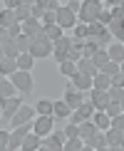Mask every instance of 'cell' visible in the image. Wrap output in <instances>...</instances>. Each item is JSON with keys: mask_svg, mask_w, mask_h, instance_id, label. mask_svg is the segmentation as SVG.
<instances>
[{"mask_svg": "<svg viewBox=\"0 0 124 151\" xmlns=\"http://www.w3.org/2000/svg\"><path fill=\"white\" fill-rule=\"evenodd\" d=\"M122 111H124V99H122Z\"/></svg>", "mask_w": 124, "mask_h": 151, "instance_id": "obj_57", "label": "cell"}, {"mask_svg": "<svg viewBox=\"0 0 124 151\" xmlns=\"http://www.w3.org/2000/svg\"><path fill=\"white\" fill-rule=\"evenodd\" d=\"M5 57V50H3V45H0V60H3Z\"/></svg>", "mask_w": 124, "mask_h": 151, "instance_id": "obj_54", "label": "cell"}, {"mask_svg": "<svg viewBox=\"0 0 124 151\" xmlns=\"http://www.w3.org/2000/svg\"><path fill=\"white\" fill-rule=\"evenodd\" d=\"M32 131V122H27V124H20V127H15L10 131V146L8 151H20L22 149V139Z\"/></svg>", "mask_w": 124, "mask_h": 151, "instance_id": "obj_4", "label": "cell"}, {"mask_svg": "<svg viewBox=\"0 0 124 151\" xmlns=\"http://www.w3.org/2000/svg\"><path fill=\"white\" fill-rule=\"evenodd\" d=\"M122 74H124V62H122Z\"/></svg>", "mask_w": 124, "mask_h": 151, "instance_id": "obj_58", "label": "cell"}, {"mask_svg": "<svg viewBox=\"0 0 124 151\" xmlns=\"http://www.w3.org/2000/svg\"><path fill=\"white\" fill-rule=\"evenodd\" d=\"M35 116H37L35 106H30V104H25V102H22V106L15 111V116L10 119V124H12V127H20V124H27V122H32Z\"/></svg>", "mask_w": 124, "mask_h": 151, "instance_id": "obj_11", "label": "cell"}, {"mask_svg": "<svg viewBox=\"0 0 124 151\" xmlns=\"http://www.w3.org/2000/svg\"><path fill=\"white\" fill-rule=\"evenodd\" d=\"M107 55H109V60H114V62H124V45L122 42H112V45L107 47Z\"/></svg>", "mask_w": 124, "mask_h": 151, "instance_id": "obj_22", "label": "cell"}, {"mask_svg": "<svg viewBox=\"0 0 124 151\" xmlns=\"http://www.w3.org/2000/svg\"><path fill=\"white\" fill-rule=\"evenodd\" d=\"M89 151H104V149H109V141H107V134L104 131H97V136L92 139V144L87 146Z\"/></svg>", "mask_w": 124, "mask_h": 151, "instance_id": "obj_21", "label": "cell"}, {"mask_svg": "<svg viewBox=\"0 0 124 151\" xmlns=\"http://www.w3.org/2000/svg\"><path fill=\"white\" fill-rule=\"evenodd\" d=\"M109 20H112V10H102L97 17V22H102V25H109Z\"/></svg>", "mask_w": 124, "mask_h": 151, "instance_id": "obj_45", "label": "cell"}, {"mask_svg": "<svg viewBox=\"0 0 124 151\" xmlns=\"http://www.w3.org/2000/svg\"><path fill=\"white\" fill-rule=\"evenodd\" d=\"M77 72H82V74H89V77H94V74L99 72V67L94 65V60H92V57H82V60H77Z\"/></svg>", "mask_w": 124, "mask_h": 151, "instance_id": "obj_18", "label": "cell"}, {"mask_svg": "<svg viewBox=\"0 0 124 151\" xmlns=\"http://www.w3.org/2000/svg\"><path fill=\"white\" fill-rule=\"evenodd\" d=\"M42 27H45V25H42V20H35V17H27V20L22 22V32H27L30 37H35Z\"/></svg>", "mask_w": 124, "mask_h": 151, "instance_id": "obj_19", "label": "cell"}, {"mask_svg": "<svg viewBox=\"0 0 124 151\" xmlns=\"http://www.w3.org/2000/svg\"><path fill=\"white\" fill-rule=\"evenodd\" d=\"M65 149V134L62 131H50L47 136H42L40 151H62Z\"/></svg>", "mask_w": 124, "mask_h": 151, "instance_id": "obj_5", "label": "cell"}, {"mask_svg": "<svg viewBox=\"0 0 124 151\" xmlns=\"http://www.w3.org/2000/svg\"><path fill=\"white\" fill-rule=\"evenodd\" d=\"M17 17H15V10L10 8H3L0 10V27H10V25H15Z\"/></svg>", "mask_w": 124, "mask_h": 151, "instance_id": "obj_26", "label": "cell"}, {"mask_svg": "<svg viewBox=\"0 0 124 151\" xmlns=\"http://www.w3.org/2000/svg\"><path fill=\"white\" fill-rule=\"evenodd\" d=\"M65 139H72V136H79V124H72V122H65V129H62Z\"/></svg>", "mask_w": 124, "mask_h": 151, "instance_id": "obj_37", "label": "cell"}, {"mask_svg": "<svg viewBox=\"0 0 124 151\" xmlns=\"http://www.w3.org/2000/svg\"><path fill=\"white\" fill-rule=\"evenodd\" d=\"M119 149H122V151H124V139H122V144H119Z\"/></svg>", "mask_w": 124, "mask_h": 151, "instance_id": "obj_55", "label": "cell"}, {"mask_svg": "<svg viewBox=\"0 0 124 151\" xmlns=\"http://www.w3.org/2000/svg\"><path fill=\"white\" fill-rule=\"evenodd\" d=\"M72 42H74V37H65V35H62L60 40H55V50H52V57H55V62H57V65L67 60V52H70Z\"/></svg>", "mask_w": 124, "mask_h": 151, "instance_id": "obj_10", "label": "cell"}, {"mask_svg": "<svg viewBox=\"0 0 124 151\" xmlns=\"http://www.w3.org/2000/svg\"><path fill=\"white\" fill-rule=\"evenodd\" d=\"M112 127L119 129V131H124V111H119L117 116H112Z\"/></svg>", "mask_w": 124, "mask_h": 151, "instance_id": "obj_43", "label": "cell"}, {"mask_svg": "<svg viewBox=\"0 0 124 151\" xmlns=\"http://www.w3.org/2000/svg\"><path fill=\"white\" fill-rule=\"evenodd\" d=\"M109 87H112V77H109L107 72L99 70V72L94 74V89H104V92H107Z\"/></svg>", "mask_w": 124, "mask_h": 151, "instance_id": "obj_24", "label": "cell"}, {"mask_svg": "<svg viewBox=\"0 0 124 151\" xmlns=\"http://www.w3.org/2000/svg\"><path fill=\"white\" fill-rule=\"evenodd\" d=\"M92 122L97 124V129H99V131H107V129L112 127V116H109L104 109H94V114H92Z\"/></svg>", "mask_w": 124, "mask_h": 151, "instance_id": "obj_16", "label": "cell"}, {"mask_svg": "<svg viewBox=\"0 0 124 151\" xmlns=\"http://www.w3.org/2000/svg\"><path fill=\"white\" fill-rule=\"evenodd\" d=\"M50 3H52V0H35V5H40V8H50Z\"/></svg>", "mask_w": 124, "mask_h": 151, "instance_id": "obj_51", "label": "cell"}, {"mask_svg": "<svg viewBox=\"0 0 124 151\" xmlns=\"http://www.w3.org/2000/svg\"><path fill=\"white\" fill-rule=\"evenodd\" d=\"M72 111H74V109L65 102V99H57V102H55V109H52V116H55V119H60V122H67Z\"/></svg>", "mask_w": 124, "mask_h": 151, "instance_id": "obj_15", "label": "cell"}, {"mask_svg": "<svg viewBox=\"0 0 124 151\" xmlns=\"http://www.w3.org/2000/svg\"><path fill=\"white\" fill-rule=\"evenodd\" d=\"M97 131L99 129H97V124L92 122V119H84V122L79 124V136H82V141H84V149L92 144V139L97 136Z\"/></svg>", "mask_w": 124, "mask_h": 151, "instance_id": "obj_12", "label": "cell"}, {"mask_svg": "<svg viewBox=\"0 0 124 151\" xmlns=\"http://www.w3.org/2000/svg\"><path fill=\"white\" fill-rule=\"evenodd\" d=\"M55 127V116L52 114H37L32 119V131H37L40 136H47Z\"/></svg>", "mask_w": 124, "mask_h": 151, "instance_id": "obj_9", "label": "cell"}, {"mask_svg": "<svg viewBox=\"0 0 124 151\" xmlns=\"http://www.w3.org/2000/svg\"><path fill=\"white\" fill-rule=\"evenodd\" d=\"M12 72H17V60L3 57V60H0V74H3V77H10Z\"/></svg>", "mask_w": 124, "mask_h": 151, "instance_id": "obj_23", "label": "cell"}, {"mask_svg": "<svg viewBox=\"0 0 124 151\" xmlns=\"http://www.w3.org/2000/svg\"><path fill=\"white\" fill-rule=\"evenodd\" d=\"M112 87H124V74L122 72L112 74Z\"/></svg>", "mask_w": 124, "mask_h": 151, "instance_id": "obj_47", "label": "cell"}, {"mask_svg": "<svg viewBox=\"0 0 124 151\" xmlns=\"http://www.w3.org/2000/svg\"><path fill=\"white\" fill-rule=\"evenodd\" d=\"M40 144H42V136L37 134V131H30L22 139V149L20 151H40Z\"/></svg>", "mask_w": 124, "mask_h": 151, "instance_id": "obj_17", "label": "cell"}, {"mask_svg": "<svg viewBox=\"0 0 124 151\" xmlns=\"http://www.w3.org/2000/svg\"><path fill=\"white\" fill-rule=\"evenodd\" d=\"M17 94V87L12 84L10 77H5L3 82H0V97H15Z\"/></svg>", "mask_w": 124, "mask_h": 151, "instance_id": "obj_27", "label": "cell"}, {"mask_svg": "<svg viewBox=\"0 0 124 151\" xmlns=\"http://www.w3.org/2000/svg\"><path fill=\"white\" fill-rule=\"evenodd\" d=\"M17 47H20V52H30V47H32V37H30L27 32H22L20 37H15Z\"/></svg>", "mask_w": 124, "mask_h": 151, "instance_id": "obj_33", "label": "cell"}, {"mask_svg": "<svg viewBox=\"0 0 124 151\" xmlns=\"http://www.w3.org/2000/svg\"><path fill=\"white\" fill-rule=\"evenodd\" d=\"M3 50H5V57H12V60H17V55H20V47H17V42H15V40L5 42Z\"/></svg>", "mask_w": 124, "mask_h": 151, "instance_id": "obj_35", "label": "cell"}, {"mask_svg": "<svg viewBox=\"0 0 124 151\" xmlns=\"http://www.w3.org/2000/svg\"><path fill=\"white\" fill-rule=\"evenodd\" d=\"M22 3H25V0H5V8H10V10H17Z\"/></svg>", "mask_w": 124, "mask_h": 151, "instance_id": "obj_50", "label": "cell"}, {"mask_svg": "<svg viewBox=\"0 0 124 151\" xmlns=\"http://www.w3.org/2000/svg\"><path fill=\"white\" fill-rule=\"evenodd\" d=\"M104 111H107L109 116H117V114L122 111V104H119V102H109V104H107V109H104Z\"/></svg>", "mask_w": 124, "mask_h": 151, "instance_id": "obj_42", "label": "cell"}, {"mask_svg": "<svg viewBox=\"0 0 124 151\" xmlns=\"http://www.w3.org/2000/svg\"><path fill=\"white\" fill-rule=\"evenodd\" d=\"M8 146H10V131L0 129V151H8Z\"/></svg>", "mask_w": 124, "mask_h": 151, "instance_id": "obj_40", "label": "cell"}, {"mask_svg": "<svg viewBox=\"0 0 124 151\" xmlns=\"http://www.w3.org/2000/svg\"><path fill=\"white\" fill-rule=\"evenodd\" d=\"M82 149H84L82 136H72V139H65V151H82Z\"/></svg>", "mask_w": 124, "mask_h": 151, "instance_id": "obj_31", "label": "cell"}, {"mask_svg": "<svg viewBox=\"0 0 124 151\" xmlns=\"http://www.w3.org/2000/svg\"><path fill=\"white\" fill-rule=\"evenodd\" d=\"M109 99L112 102H119L122 104V99H124V87H109Z\"/></svg>", "mask_w": 124, "mask_h": 151, "instance_id": "obj_38", "label": "cell"}, {"mask_svg": "<svg viewBox=\"0 0 124 151\" xmlns=\"http://www.w3.org/2000/svg\"><path fill=\"white\" fill-rule=\"evenodd\" d=\"M70 82L77 87L79 92H89L92 87H94V77H89V74H82V72H74L72 77H70Z\"/></svg>", "mask_w": 124, "mask_h": 151, "instance_id": "obj_13", "label": "cell"}, {"mask_svg": "<svg viewBox=\"0 0 124 151\" xmlns=\"http://www.w3.org/2000/svg\"><path fill=\"white\" fill-rule=\"evenodd\" d=\"M52 50H55L52 40H32L30 55H32L35 60H45V57H52Z\"/></svg>", "mask_w": 124, "mask_h": 151, "instance_id": "obj_7", "label": "cell"}, {"mask_svg": "<svg viewBox=\"0 0 124 151\" xmlns=\"http://www.w3.org/2000/svg\"><path fill=\"white\" fill-rule=\"evenodd\" d=\"M45 35H47V40L55 42V40H60V37L65 35V30H62L57 22H55V25H45Z\"/></svg>", "mask_w": 124, "mask_h": 151, "instance_id": "obj_30", "label": "cell"}, {"mask_svg": "<svg viewBox=\"0 0 124 151\" xmlns=\"http://www.w3.org/2000/svg\"><path fill=\"white\" fill-rule=\"evenodd\" d=\"M107 141H109V149H119V144H122V139H124V131H119V129H114V127H109L107 131Z\"/></svg>", "mask_w": 124, "mask_h": 151, "instance_id": "obj_20", "label": "cell"}, {"mask_svg": "<svg viewBox=\"0 0 124 151\" xmlns=\"http://www.w3.org/2000/svg\"><path fill=\"white\" fill-rule=\"evenodd\" d=\"M0 119H3V106H0Z\"/></svg>", "mask_w": 124, "mask_h": 151, "instance_id": "obj_56", "label": "cell"}, {"mask_svg": "<svg viewBox=\"0 0 124 151\" xmlns=\"http://www.w3.org/2000/svg\"><path fill=\"white\" fill-rule=\"evenodd\" d=\"M102 10H104L102 0H82V8H79L77 17H79V22L92 25V22H97V17H99V12H102Z\"/></svg>", "mask_w": 124, "mask_h": 151, "instance_id": "obj_2", "label": "cell"}, {"mask_svg": "<svg viewBox=\"0 0 124 151\" xmlns=\"http://www.w3.org/2000/svg\"><path fill=\"white\" fill-rule=\"evenodd\" d=\"M32 17L35 20H42V17H45V8H40V5L32 3Z\"/></svg>", "mask_w": 124, "mask_h": 151, "instance_id": "obj_46", "label": "cell"}, {"mask_svg": "<svg viewBox=\"0 0 124 151\" xmlns=\"http://www.w3.org/2000/svg\"><path fill=\"white\" fill-rule=\"evenodd\" d=\"M92 60H94V65L99 67V70H102V67L109 62V55H107V50H97V52L92 55Z\"/></svg>", "mask_w": 124, "mask_h": 151, "instance_id": "obj_36", "label": "cell"}, {"mask_svg": "<svg viewBox=\"0 0 124 151\" xmlns=\"http://www.w3.org/2000/svg\"><path fill=\"white\" fill-rule=\"evenodd\" d=\"M89 37V25L87 22H77L74 25V40H87Z\"/></svg>", "mask_w": 124, "mask_h": 151, "instance_id": "obj_34", "label": "cell"}, {"mask_svg": "<svg viewBox=\"0 0 124 151\" xmlns=\"http://www.w3.org/2000/svg\"><path fill=\"white\" fill-rule=\"evenodd\" d=\"M15 17H17V22H25V20H27V17H32V5L22 3L20 8L15 10Z\"/></svg>", "mask_w": 124, "mask_h": 151, "instance_id": "obj_32", "label": "cell"}, {"mask_svg": "<svg viewBox=\"0 0 124 151\" xmlns=\"http://www.w3.org/2000/svg\"><path fill=\"white\" fill-rule=\"evenodd\" d=\"M35 57H32V55H30V52H20V55H17V70H32V65H35Z\"/></svg>", "mask_w": 124, "mask_h": 151, "instance_id": "obj_25", "label": "cell"}, {"mask_svg": "<svg viewBox=\"0 0 124 151\" xmlns=\"http://www.w3.org/2000/svg\"><path fill=\"white\" fill-rule=\"evenodd\" d=\"M102 72H107L109 77H112V74H117V72H122V65H119V62H114V60H109L107 65L102 67Z\"/></svg>", "mask_w": 124, "mask_h": 151, "instance_id": "obj_39", "label": "cell"}, {"mask_svg": "<svg viewBox=\"0 0 124 151\" xmlns=\"http://www.w3.org/2000/svg\"><path fill=\"white\" fill-rule=\"evenodd\" d=\"M65 5H67V8H70L72 12H79V8H82V0H67Z\"/></svg>", "mask_w": 124, "mask_h": 151, "instance_id": "obj_48", "label": "cell"}, {"mask_svg": "<svg viewBox=\"0 0 124 151\" xmlns=\"http://www.w3.org/2000/svg\"><path fill=\"white\" fill-rule=\"evenodd\" d=\"M12 37H10V32H8V27H0V45H5V42H10Z\"/></svg>", "mask_w": 124, "mask_h": 151, "instance_id": "obj_49", "label": "cell"}, {"mask_svg": "<svg viewBox=\"0 0 124 151\" xmlns=\"http://www.w3.org/2000/svg\"><path fill=\"white\" fill-rule=\"evenodd\" d=\"M10 79H12V84L17 87V92L20 94H32V89H35V79H32V74H30L27 70H17V72H12L10 74Z\"/></svg>", "mask_w": 124, "mask_h": 151, "instance_id": "obj_3", "label": "cell"}, {"mask_svg": "<svg viewBox=\"0 0 124 151\" xmlns=\"http://www.w3.org/2000/svg\"><path fill=\"white\" fill-rule=\"evenodd\" d=\"M8 32H10V37H12V40H15V37H20V35H22V22L10 25V27H8Z\"/></svg>", "mask_w": 124, "mask_h": 151, "instance_id": "obj_44", "label": "cell"}, {"mask_svg": "<svg viewBox=\"0 0 124 151\" xmlns=\"http://www.w3.org/2000/svg\"><path fill=\"white\" fill-rule=\"evenodd\" d=\"M0 106H3V119L10 122L15 116V111L22 106V97H17V94L15 97H0Z\"/></svg>", "mask_w": 124, "mask_h": 151, "instance_id": "obj_8", "label": "cell"}, {"mask_svg": "<svg viewBox=\"0 0 124 151\" xmlns=\"http://www.w3.org/2000/svg\"><path fill=\"white\" fill-rule=\"evenodd\" d=\"M55 22H57V10H45L42 25H55Z\"/></svg>", "mask_w": 124, "mask_h": 151, "instance_id": "obj_41", "label": "cell"}, {"mask_svg": "<svg viewBox=\"0 0 124 151\" xmlns=\"http://www.w3.org/2000/svg\"><path fill=\"white\" fill-rule=\"evenodd\" d=\"M3 79H5V77H3V74H0V82H3Z\"/></svg>", "mask_w": 124, "mask_h": 151, "instance_id": "obj_59", "label": "cell"}, {"mask_svg": "<svg viewBox=\"0 0 124 151\" xmlns=\"http://www.w3.org/2000/svg\"><path fill=\"white\" fill-rule=\"evenodd\" d=\"M122 45H124V42H122Z\"/></svg>", "mask_w": 124, "mask_h": 151, "instance_id": "obj_60", "label": "cell"}, {"mask_svg": "<svg viewBox=\"0 0 124 151\" xmlns=\"http://www.w3.org/2000/svg\"><path fill=\"white\" fill-rule=\"evenodd\" d=\"M79 22V17H77V12H72L67 5H60L57 8V25L62 30H74V25Z\"/></svg>", "mask_w": 124, "mask_h": 151, "instance_id": "obj_6", "label": "cell"}, {"mask_svg": "<svg viewBox=\"0 0 124 151\" xmlns=\"http://www.w3.org/2000/svg\"><path fill=\"white\" fill-rule=\"evenodd\" d=\"M52 109H55V102L52 99H37V104H35V111L37 114H52Z\"/></svg>", "mask_w": 124, "mask_h": 151, "instance_id": "obj_28", "label": "cell"}, {"mask_svg": "<svg viewBox=\"0 0 124 151\" xmlns=\"http://www.w3.org/2000/svg\"><path fill=\"white\" fill-rule=\"evenodd\" d=\"M119 3H122V0H104V5H107V8H117Z\"/></svg>", "mask_w": 124, "mask_h": 151, "instance_id": "obj_52", "label": "cell"}, {"mask_svg": "<svg viewBox=\"0 0 124 151\" xmlns=\"http://www.w3.org/2000/svg\"><path fill=\"white\" fill-rule=\"evenodd\" d=\"M89 102L94 104V109H107V104L112 102V99H109V92L94 89V87H92V89H89Z\"/></svg>", "mask_w": 124, "mask_h": 151, "instance_id": "obj_14", "label": "cell"}, {"mask_svg": "<svg viewBox=\"0 0 124 151\" xmlns=\"http://www.w3.org/2000/svg\"><path fill=\"white\" fill-rule=\"evenodd\" d=\"M117 8H119V12H122V15H124V0H122L119 5H117Z\"/></svg>", "mask_w": 124, "mask_h": 151, "instance_id": "obj_53", "label": "cell"}, {"mask_svg": "<svg viewBox=\"0 0 124 151\" xmlns=\"http://www.w3.org/2000/svg\"><path fill=\"white\" fill-rule=\"evenodd\" d=\"M109 40H114V35L109 32L107 25H102V22H92L89 25V37H87V42H92L97 50H107Z\"/></svg>", "mask_w": 124, "mask_h": 151, "instance_id": "obj_1", "label": "cell"}, {"mask_svg": "<svg viewBox=\"0 0 124 151\" xmlns=\"http://www.w3.org/2000/svg\"><path fill=\"white\" fill-rule=\"evenodd\" d=\"M74 72H77V62H72V60L60 62V74H62V77H67V79H70Z\"/></svg>", "mask_w": 124, "mask_h": 151, "instance_id": "obj_29", "label": "cell"}]
</instances>
